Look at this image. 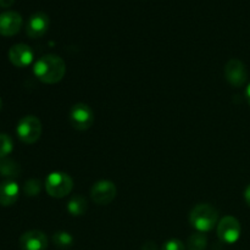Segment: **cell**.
Segmentation results:
<instances>
[{"instance_id":"6","label":"cell","mask_w":250,"mask_h":250,"mask_svg":"<svg viewBox=\"0 0 250 250\" xmlns=\"http://www.w3.org/2000/svg\"><path fill=\"white\" fill-rule=\"evenodd\" d=\"M241 224L233 216H226L217 224V236L226 244H234L241 237Z\"/></svg>"},{"instance_id":"11","label":"cell","mask_w":250,"mask_h":250,"mask_svg":"<svg viewBox=\"0 0 250 250\" xmlns=\"http://www.w3.org/2000/svg\"><path fill=\"white\" fill-rule=\"evenodd\" d=\"M22 27V16L16 11H5L0 14V34L11 37L19 33Z\"/></svg>"},{"instance_id":"10","label":"cell","mask_w":250,"mask_h":250,"mask_svg":"<svg viewBox=\"0 0 250 250\" xmlns=\"http://www.w3.org/2000/svg\"><path fill=\"white\" fill-rule=\"evenodd\" d=\"M50 20L45 12H34L28 19L26 24V33L31 38H41L48 31Z\"/></svg>"},{"instance_id":"17","label":"cell","mask_w":250,"mask_h":250,"mask_svg":"<svg viewBox=\"0 0 250 250\" xmlns=\"http://www.w3.org/2000/svg\"><path fill=\"white\" fill-rule=\"evenodd\" d=\"M53 242L58 248L67 249L73 244V237L68 232L59 231L53 236Z\"/></svg>"},{"instance_id":"9","label":"cell","mask_w":250,"mask_h":250,"mask_svg":"<svg viewBox=\"0 0 250 250\" xmlns=\"http://www.w3.org/2000/svg\"><path fill=\"white\" fill-rule=\"evenodd\" d=\"M34 53L32 48L27 44L19 43L15 44L9 50V60L16 67L23 68L33 62Z\"/></svg>"},{"instance_id":"7","label":"cell","mask_w":250,"mask_h":250,"mask_svg":"<svg viewBox=\"0 0 250 250\" xmlns=\"http://www.w3.org/2000/svg\"><path fill=\"white\" fill-rule=\"evenodd\" d=\"M225 76L229 84L236 88L243 87L248 80V71L246 65L238 59H231L225 66Z\"/></svg>"},{"instance_id":"4","label":"cell","mask_w":250,"mask_h":250,"mask_svg":"<svg viewBox=\"0 0 250 250\" xmlns=\"http://www.w3.org/2000/svg\"><path fill=\"white\" fill-rule=\"evenodd\" d=\"M16 133L20 141L26 144H33L42 136V122L38 117L28 115L20 120L16 127Z\"/></svg>"},{"instance_id":"12","label":"cell","mask_w":250,"mask_h":250,"mask_svg":"<svg viewBox=\"0 0 250 250\" xmlns=\"http://www.w3.org/2000/svg\"><path fill=\"white\" fill-rule=\"evenodd\" d=\"M20 247L22 250H45L48 248V238L42 231L32 229L22 234Z\"/></svg>"},{"instance_id":"19","label":"cell","mask_w":250,"mask_h":250,"mask_svg":"<svg viewBox=\"0 0 250 250\" xmlns=\"http://www.w3.org/2000/svg\"><path fill=\"white\" fill-rule=\"evenodd\" d=\"M42 189V183L39 180L36 178H32V180L26 181L23 186V192L27 197H36L41 193Z\"/></svg>"},{"instance_id":"3","label":"cell","mask_w":250,"mask_h":250,"mask_svg":"<svg viewBox=\"0 0 250 250\" xmlns=\"http://www.w3.org/2000/svg\"><path fill=\"white\" fill-rule=\"evenodd\" d=\"M73 188V181L67 173L51 172L45 180V189L48 194L53 198L66 197Z\"/></svg>"},{"instance_id":"22","label":"cell","mask_w":250,"mask_h":250,"mask_svg":"<svg viewBox=\"0 0 250 250\" xmlns=\"http://www.w3.org/2000/svg\"><path fill=\"white\" fill-rule=\"evenodd\" d=\"M244 198H246L247 204H248L250 207V185L248 186V187H247L246 192H244Z\"/></svg>"},{"instance_id":"14","label":"cell","mask_w":250,"mask_h":250,"mask_svg":"<svg viewBox=\"0 0 250 250\" xmlns=\"http://www.w3.org/2000/svg\"><path fill=\"white\" fill-rule=\"evenodd\" d=\"M21 173V167L19 164L12 159H0V176L6 178H15L19 177Z\"/></svg>"},{"instance_id":"8","label":"cell","mask_w":250,"mask_h":250,"mask_svg":"<svg viewBox=\"0 0 250 250\" xmlns=\"http://www.w3.org/2000/svg\"><path fill=\"white\" fill-rule=\"evenodd\" d=\"M116 186L111 181L102 180L94 183L90 190V197L93 202L99 205H107L115 199L116 197Z\"/></svg>"},{"instance_id":"20","label":"cell","mask_w":250,"mask_h":250,"mask_svg":"<svg viewBox=\"0 0 250 250\" xmlns=\"http://www.w3.org/2000/svg\"><path fill=\"white\" fill-rule=\"evenodd\" d=\"M161 250H186V247L180 239H170L164 243Z\"/></svg>"},{"instance_id":"24","label":"cell","mask_w":250,"mask_h":250,"mask_svg":"<svg viewBox=\"0 0 250 250\" xmlns=\"http://www.w3.org/2000/svg\"><path fill=\"white\" fill-rule=\"evenodd\" d=\"M247 99H248V103H249V105H250V84L248 85V88H247Z\"/></svg>"},{"instance_id":"21","label":"cell","mask_w":250,"mask_h":250,"mask_svg":"<svg viewBox=\"0 0 250 250\" xmlns=\"http://www.w3.org/2000/svg\"><path fill=\"white\" fill-rule=\"evenodd\" d=\"M15 2V0H0V6L1 7H9Z\"/></svg>"},{"instance_id":"15","label":"cell","mask_w":250,"mask_h":250,"mask_svg":"<svg viewBox=\"0 0 250 250\" xmlns=\"http://www.w3.org/2000/svg\"><path fill=\"white\" fill-rule=\"evenodd\" d=\"M67 210L72 216H83L88 210L87 200L82 195H75L68 200Z\"/></svg>"},{"instance_id":"23","label":"cell","mask_w":250,"mask_h":250,"mask_svg":"<svg viewBox=\"0 0 250 250\" xmlns=\"http://www.w3.org/2000/svg\"><path fill=\"white\" fill-rule=\"evenodd\" d=\"M144 250H156V246L151 243V242H149V243H146L144 246Z\"/></svg>"},{"instance_id":"1","label":"cell","mask_w":250,"mask_h":250,"mask_svg":"<svg viewBox=\"0 0 250 250\" xmlns=\"http://www.w3.org/2000/svg\"><path fill=\"white\" fill-rule=\"evenodd\" d=\"M33 72L39 81L46 84L60 82L66 73V65L62 58L54 54L44 55L34 63Z\"/></svg>"},{"instance_id":"2","label":"cell","mask_w":250,"mask_h":250,"mask_svg":"<svg viewBox=\"0 0 250 250\" xmlns=\"http://www.w3.org/2000/svg\"><path fill=\"white\" fill-rule=\"evenodd\" d=\"M219 211L209 204H199L190 211L189 222L198 232L207 233L217 224Z\"/></svg>"},{"instance_id":"18","label":"cell","mask_w":250,"mask_h":250,"mask_svg":"<svg viewBox=\"0 0 250 250\" xmlns=\"http://www.w3.org/2000/svg\"><path fill=\"white\" fill-rule=\"evenodd\" d=\"M14 149V142L9 134L0 133V159H4L9 155Z\"/></svg>"},{"instance_id":"13","label":"cell","mask_w":250,"mask_h":250,"mask_svg":"<svg viewBox=\"0 0 250 250\" xmlns=\"http://www.w3.org/2000/svg\"><path fill=\"white\" fill-rule=\"evenodd\" d=\"M20 195V188L16 182L11 180L0 183V205L11 207L17 202Z\"/></svg>"},{"instance_id":"5","label":"cell","mask_w":250,"mask_h":250,"mask_svg":"<svg viewBox=\"0 0 250 250\" xmlns=\"http://www.w3.org/2000/svg\"><path fill=\"white\" fill-rule=\"evenodd\" d=\"M70 122L77 131H87L93 126L94 114L87 104L78 103L73 105L70 111Z\"/></svg>"},{"instance_id":"25","label":"cell","mask_w":250,"mask_h":250,"mask_svg":"<svg viewBox=\"0 0 250 250\" xmlns=\"http://www.w3.org/2000/svg\"><path fill=\"white\" fill-rule=\"evenodd\" d=\"M1 106H2V102H1V98H0V110H1Z\"/></svg>"},{"instance_id":"16","label":"cell","mask_w":250,"mask_h":250,"mask_svg":"<svg viewBox=\"0 0 250 250\" xmlns=\"http://www.w3.org/2000/svg\"><path fill=\"white\" fill-rule=\"evenodd\" d=\"M208 247V237L203 232H195L188 238V250H205Z\"/></svg>"}]
</instances>
